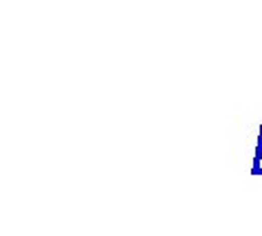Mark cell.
Wrapping results in <instances>:
<instances>
[{"mask_svg": "<svg viewBox=\"0 0 262 236\" xmlns=\"http://www.w3.org/2000/svg\"><path fill=\"white\" fill-rule=\"evenodd\" d=\"M253 173L262 175V146L258 144V151H256V164H253Z\"/></svg>", "mask_w": 262, "mask_h": 236, "instance_id": "cell-1", "label": "cell"}, {"mask_svg": "<svg viewBox=\"0 0 262 236\" xmlns=\"http://www.w3.org/2000/svg\"><path fill=\"white\" fill-rule=\"evenodd\" d=\"M260 146H262V125H260V142H258Z\"/></svg>", "mask_w": 262, "mask_h": 236, "instance_id": "cell-2", "label": "cell"}]
</instances>
